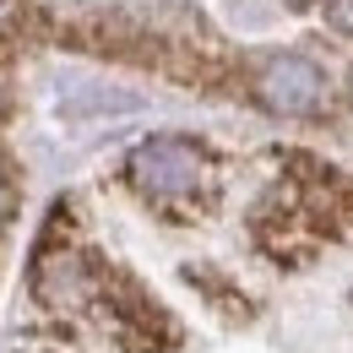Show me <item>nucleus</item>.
Returning <instances> with one entry per match:
<instances>
[{"label": "nucleus", "mask_w": 353, "mask_h": 353, "mask_svg": "<svg viewBox=\"0 0 353 353\" xmlns=\"http://www.w3.org/2000/svg\"><path fill=\"white\" fill-rule=\"evenodd\" d=\"M207 169H212L207 147L190 141V136H174V131L136 141L131 158H125V179L147 201H196L201 185H207Z\"/></svg>", "instance_id": "obj_1"}, {"label": "nucleus", "mask_w": 353, "mask_h": 353, "mask_svg": "<svg viewBox=\"0 0 353 353\" xmlns=\"http://www.w3.org/2000/svg\"><path fill=\"white\" fill-rule=\"evenodd\" d=\"M250 98L277 120H310V114L326 109V71L299 49L261 54L256 71H250Z\"/></svg>", "instance_id": "obj_2"}, {"label": "nucleus", "mask_w": 353, "mask_h": 353, "mask_svg": "<svg viewBox=\"0 0 353 353\" xmlns=\"http://www.w3.org/2000/svg\"><path fill=\"white\" fill-rule=\"evenodd\" d=\"M28 283L49 310H82L88 299H98V272L82 256V245H60V239H44L33 250Z\"/></svg>", "instance_id": "obj_3"}, {"label": "nucleus", "mask_w": 353, "mask_h": 353, "mask_svg": "<svg viewBox=\"0 0 353 353\" xmlns=\"http://www.w3.org/2000/svg\"><path fill=\"white\" fill-rule=\"evenodd\" d=\"M326 22H332L343 39H353V0H326Z\"/></svg>", "instance_id": "obj_4"}, {"label": "nucleus", "mask_w": 353, "mask_h": 353, "mask_svg": "<svg viewBox=\"0 0 353 353\" xmlns=\"http://www.w3.org/2000/svg\"><path fill=\"white\" fill-rule=\"evenodd\" d=\"M11 212H17V190H11V179H6V169H0V228L11 223Z\"/></svg>", "instance_id": "obj_5"}, {"label": "nucleus", "mask_w": 353, "mask_h": 353, "mask_svg": "<svg viewBox=\"0 0 353 353\" xmlns=\"http://www.w3.org/2000/svg\"><path fill=\"white\" fill-rule=\"evenodd\" d=\"M6 17H17V0H0V22H6Z\"/></svg>", "instance_id": "obj_6"}, {"label": "nucleus", "mask_w": 353, "mask_h": 353, "mask_svg": "<svg viewBox=\"0 0 353 353\" xmlns=\"http://www.w3.org/2000/svg\"><path fill=\"white\" fill-rule=\"evenodd\" d=\"M348 103H353V71H348Z\"/></svg>", "instance_id": "obj_7"}, {"label": "nucleus", "mask_w": 353, "mask_h": 353, "mask_svg": "<svg viewBox=\"0 0 353 353\" xmlns=\"http://www.w3.org/2000/svg\"><path fill=\"white\" fill-rule=\"evenodd\" d=\"M288 6H310V0H288Z\"/></svg>", "instance_id": "obj_8"}]
</instances>
